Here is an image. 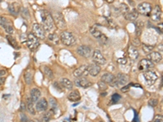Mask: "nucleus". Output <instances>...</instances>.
Segmentation results:
<instances>
[{
	"label": "nucleus",
	"mask_w": 163,
	"mask_h": 122,
	"mask_svg": "<svg viewBox=\"0 0 163 122\" xmlns=\"http://www.w3.org/2000/svg\"><path fill=\"white\" fill-rule=\"evenodd\" d=\"M41 18H42V26L45 31L51 32L54 29V21L52 15L48 11H41Z\"/></svg>",
	"instance_id": "nucleus-1"
},
{
	"label": "nucleus",
	"mask_w": 163,
	"mask_h": 122,
	"mask_svg": "<svg viewBox=\"0 0 163 122\" xmlns=\"http://www.w3.org/2000/svg\"><path fill=\"white\" fill-rule=\"evenodd\" d=\"M60 41L65 46H72L75 43L76 39L73 33L68 31H64L60 34Z\"/></svg>",
	"instance_id": "nucleus-2"
},
{
	"label": "nucleus",
	"mask_w": 163,
	"mask_h": 122,
	"mask_svg": "<svg viewBox=\"0 0 163 122\" xmlns=\"http://www.w3.org/2000/svg\"><path fill=\"white\" fill-rule=\"evenodd\" d=\"M26 44L31 51H35L39 47V40L33 33H29L26 37Z\"/></svg>",
	"instance_id": "nucleus-3"
},
{
	"label": "nucleus",
	"mask_w": 163,
	"mask_h": 122,
	"mask_svg": "<svg viewBox=\"0 0 163 122\" xmlns=\"http://www.w3.org/2000/svg\"><path fill=\"white\" fill-rule=\"evenodd\" d=\"M152 6L150 3H140L138 7H137V11L138 13L141 14L143 16H150V13H151V11H152Z\"/></svg>",
	"instance_id": "nucleus-4"
},
{
	"label": "nucleus",
	"mask_w": 163,
	"mask_h": 122,
	"mask_svg": "<svg viewBox=\"0 0 163 122\" xmlns=\"http://www.w3.org/2000/svg\"><path fill=\"white\" fill-rule=\"evenodd\" d=\"M52 19L54 21V24H56V25L59 28V29H64L66 26V23L64 19L63 15L59 12V11H55L52 14Z\"/></svg>",
	"instance_id": "nucleus-5"
},
{
	"label": "nucleus",
	"mask_w": 163,
	"mask_h": 122,
	"mask_svg": "<svg viewBox=\"0 0 163 122\" xmlns=\"http://www.w3.org/2000/svg\"><path fill=\"white\" fill-rule=\"evenodd\" d=\"M143 76H144V79L146 81V83L149 85H153L158 78V75L156 74V73L152 71V70L145 71V72L143 73Z\"/></svg>",
	"instance_id": "nucleus-6"
},
{
	"label": "nucleus",
	"mask_w": 163,
	"mask_h": 122,
	"mask_svg": "<svg viewBox=\"0 0 163 122\" xmlns=\"http://www.w3.org/2000/svg\"><path fill=\"white\" fill-rule=\"evenodd\" d=\"M33 34L40 39H44L46 37V31L41 25L35 23L33 25Z\"/></svg>",
	"instance_id": "nucleus-7"
},
{
	"label": "nucleus",
	"mask_w": 163,
	"mask_h": 122,
	"mask_svg": "<svg viewBox=\"0 0 163 122\" xmlns=\"http://www.w3.org/2000/svg\"><path fill=\"white\" fill-rule=\"evenodd\" d=\"M153 67H154V64L148 59H143L142 60H140V62L139 63V69L140 71L145 72V71L152 69Z\"/></svg>",
	"instance_id": "nucleus-8"
},
{
	"label": "nucleus",
	"mask_w": 163,
	"mask_h": 122,
	"mask_svg": "<svg viewBox=\"0 0 163 122\" xmlns=\"http://www.w3.org/2000/svg\"><path fill=\"white\" fill-rule=\"evenodd\" d=\"M93 61L95 62V64L98 65H104L106 64V59L104 57V55L100 52V51L96 50L94 51L93 55H92Z\"/></svg>",
	"instance_id": "nucleus-9"
},
{
	"label": "nucleus",
	"mask_w": 163,
	"mask_h": 122,
	"mask_svg": "<svg viewBox=\"0 0 163 122\" xmlns=\"http://www.w3.org/2000/svg\"><path fill=\"white\" fill-rule=\"evenodd\" d=\"M10 22L6 17L0 16V25H2L5 29V31L8 34H11L13 33V26L11 25Z\"/></svg>",
	"instance_id": "nucleus-10"
},
{
	"label": "nucleus",
	"mask_w": 163,
	"mask_h": 122,
	"mask_svg": "<svg viewBox=\"0 0 163 122\" xmlns=\"http://www.w3.org/2000/svg\"><path fill=\"white\" fill-rule=\"evenodd\" d=\"M88 74H89V73H88V66L87 65H82L74 72V76L77 78L83 77H86V76H87Z\"/></svg>",
	"instance_id": "nucleus-11"
},
{
	"label": "nucleus",
	"mask_w": 163,
	"mask_h": 122,
	"mask_svg": "<svg viewBox=\"0 0 163 122\" xmlns=\"http://www.w3.org/2000/svg\"><path fill=\"white\" fill-rule=\"evenodd\" d=\"M150 17H151V20L154 22H158L161 20L162 18V10H161V7L160 6H156L153 10L152 9L151 13H150Z\"/></svg>",
	"instance_id": "nucleus-12"
},
{
	"label": "nucleus",
	"mask_w": 163,
	"mask_h": 122,
	"mask_svg": "<svg viewBox=\"0 0 163 122\" xmlns=\"http://www.w3.org/2000/svg\"><path fill=\"white\" fill-rule=\"evenodd\" d=\"M48 107V103L46 100V99L42 98L41 99H38L36 102V105H35V110L38 112H42L45 111Z\"/></svg>",
	"instance_id": "nucleus-13"
},
{
	"label": "nucleus",
	"mask_w": 163,
	"mask_h": 122,
	"mask_svg": "<svg viewBox=\"0 0 163 122\" xmlns=\"http://www.w3.org/2000/svg\"><path fill=\"white\" fill-rule=\"evenodd\" d=\"M116 83H117V86L120 87L122 85H125L127 84L128 81H129V77L128 76L124 73H118L117 77H115Z\"/></svg>",
	"instance_id": "nucleus-14"
},
{
	"label": "nucleus",
	"mask_w": 163,
	"mask_h": 122,
	"mask_svg": "<svg viewBox=\"0 0 163 122\" xmlns=\"http://www.w3.org/2000/svg\"><path fill=\"white\" fill-rule=\"evenodd\" d=\"M75 85H78L79 87H83V88H88L92 85V83L87 78H86L85 77H78L75 80Z\"/></svg>",
	"instance_id": "nucleus-15"
},
{
	"label": "nucleus",
	"mask_w": 163,
	"mask_h": 122,
	"mask_svg": "<svg viewBox=\"0 0 163 122\" xmlns=\"http://www.w3.org/2000/svg\"><path fill=\"white\" fill-rule=\"evenodd\" d=\"M78 53L83 57L89 58L91 56V48L89 47L83 45V46H80L78 48Z\"/></svg>",
	"instance_id": "nucleus-16"
},
{
	"label": "nucleus",
	"mask_w": 163,
	"mask_h": 122,
	"mask_svg": "<svg viewBox=\"0 0 163 122\" xmlns=\"http://www.w3.org/2000/svg\"><path fill=\"white\" fill-rule=\"evenodd\" d=\"M148 59H149L151 62L154 63H159L160 61H162V54L159 53L158 51H152L151 53L148 55Z\"/></svg>",
	"instance_id": "nucleus-17"
},
{
	"label": "nucleus",
	"mask_w": 163,
	"mask_h": 122,
	"mask_svg": "<svg viewBox=\"0 0 163 122\" xmlns=\"http://www.w3.org/2000/svg\"><path fill=\"white\" fill-rule=\"evenodd\" d=\"M100 65L96 64H90L88 66V73L92 77H96L97 75L100 73Z\"/></svg>",
	"instance_id": "nucleus-18"
},
{
	"label": "nucleus",
	"mask_w": 163,
	"mask_h": 122,
	"mask_svg": "<svg viewBox=\"0 0 163 122\" xmlns=\"http://www.w3.org/2000/svg\"><path fill=\"white\" fill-rule=\"evenodd\" d=\"M124 16H125V18H126L127 21H135L137 18H138L139 13H138L136 9H132L131 11H129L128 12H126Z\"/></svg>",
	"instance_id": "nucleus-19"
},
{
	"label": "nucleus",
	"mask_w": 163,
	"mask_h": 122,
	"mask_svg": "<svg viewBox=\"0 0 163 122\" xmlns=\"http://www.w3.org/2000/svg\"><path fill=\"white\" fill-rule=\"evenodd\" d=\"M127 54H128L129 58L132 60H135L139 57V51H137V49L135 47H130L128 48Z\"/></svg>",
	"instance_id": "nucleus-20"
},
{
	"label": "nucleus",
	"mask_w": 163,
	"mask_h": 122,
	"mask_svg": "<svg viewBox=\"0 0 163 122\" xmlns=\"http://www.w3.org/2000/svg\"><path fill=\"white\" fill-rule=\"evenodd\" d=\"M40 96H41V91L38 90V88H34V89H33L31 90V92H30V99L34 103H36L39 99Z\"/></svg>",
	"instance_id": "nucleus-21"
},
{
	"label": "nucleus",
	"mask_w": 163,
	"mask_h": 122,
	"mask_svg": "<svg viewBox=\"0 0 163 122\" xmlns=\"http://www.w3.org/2000/svg\"><path fill=\"white\" fill-rule=\"evenodd\" d=\"M8 10L10 11L11 14H12L13 16H17V15L19 14V12H20L21 8H20V6L18 5V4H16V3H11V4H10L9 7H8Z\"/></svg>",
	"instance_id": "nucleus-22"
},
{
	"label": "nucleus",
	"mask_w": 163,
	"mask_h": 122,
	"mask_svg": "<svg viewBox=\"0 0 163 122\" xmlns=\"http://www.w3.org/2000/svg\"><path fill=\"white\" fill-rule=\"evenodd\" d=\"M68 99L70 101L72 102H77V101L80 100L81 99V96H80V94L78 90H74L72 91L68 96Z\"/></svg>",
	"instance_id": "nucleus-23"
},
{
	"label": "nucleus",
	"mask_w": 163,
	"mask_h": 122,
	"mask_svg": "<svg viewBox=\"0 0 163 122\" xmlns=\"http://www.w3.org/2000/svg\"><path fill=\"white\" fill-rule=\"evenodd\" d=\"M114 76L111 73H105L101 77V81H104L106 84H110L111 82L113 81V80L114 79Z\"/></svg>",
	"instance_id": "nucleus-24"
},
{
	"label": "nucleus",
	"mask_w": 163,
	"mask_h": 122,
	"mask_svg": "<svg viewBox=\"0 0 163 122\" xmlns=\"http://www.w3.org/2000/svg\"><path fill=\"white\" fill-rule=\"evenodd\" d=\"M34 103H34L31 100V99H28V101H27V109H28V111H30V113H31L32 115H34L36 113Z\"/></svg>",
	"instance_id": "nucleus-25"
},
{
	"label": "nucleus",
	"mask_w": 163,
	"mask_h": 122,
	"mask_svg": "<svg viewBox=\"0 0 163 122\" xmlns=\"http://www.w3.org/2000/svg\"><path fill=\"white\" fill-rule=\"evenodd\" d=\"M61 85H63V87L68 89V90H72L73 89V82L68 78H63L60 81Z\"/></svg>",
	"instance_id": "nucleus-26"
},
{
	"label": "nucleus",
	"mask_w": 163,
	"mask_h": 122,
	"mask_svg": "<svg viewBox=\"0 0 163 122\" xmlns=\"http://www.w3.org/2000/svg\"><path fill=\"white\" fill-rule=\"evenodd\" d=\"M143 28H144V23L141 21L135 22V34L137 37H139L142 33Z\"/></svg>",
	"instance_id": "nucleus-27"
},
{
	"label": "nucleus",
	"mask_w": 163,
	"mask_h": 122,
	"mask_svg": "<svg viewBox=\"0 0 163 122\" xmlns=\"http://www.w3.org/2000/svg\"><path fill=\"white\" fill-rule=\"evenodd\" d=\"M52 116H53V110H51V111H49L48 112H47V113H45V114H44V115L41 117L40 121L49 122L50 121V120L52 118Z\"/></svg>",
	"instance_id": "nucleus-28"
},
{
	"label": "nucleus",
	"mask_w": 163,
	"mask_h": 122,
	"mask_svg": "<svg viewBox=\"0 0 163 122\" xmlns=\"http://www.w3.org/2000/svg\"><path fill=\"white\" fill-rule=\"evenodd\" d=\"M7 41H8V43H9L11 46L14 48V49H19V46H18V44L16 43V39H15L14 37H12L10 34H9V35L7 36Z\"/></svg>",
	"instance_id": "nucleus-29"
},
{
	"label": "nucleus",
	"mask_w": 163,
	"mask_h": 122,
	"mask_svg": "<svg viewBox=\"0 0 163 122\" xmlns=\"http://www.w3.org/2000/svg\"><path fill=\"white\" fill-rule=\"evenodd\" d=\"M117 11H119L120 13L125 15L126 12L129 11V7L125 4V3H121L120 5L117 7Z\"/></svg>",
	"instance_id": "nucleus-30"
},
{
	"label": "nucleus",
	"mask_w": 163,
	"mask_h": 122,
	"mask_svg": "<svg viewBox=\"0 0 163 122\" xmlns=\"http://www.w3.org/2000/svg\"><path fill=\"white\" fill-rule=\"evenodd\" d=\"M91 34L95 37H96V38H100V37L103 36L102 33L100 32L98 29H96L95 27L91 28Z\"/></svg>",
	"instance_id": "nucleus-31"
},
{
	"label": "nucleus",
	"mask_w": 163,
	"mask_h": 122,
	"mask_svg": "<svg viewBox=\"0 0 163 122\" xmlns=\"http://www.w3.org/2000/svg\"><path fill=\"white\" fill-rule=\"evenodd\" d=\"M19 13H21V17L24 18V19H25V20L30 19V12L28 11V9H27V8H25V7H24V8H21Z\"/></svg>",
	"instance_id": "nucleus-32"
},
{
	"label": "nucleus",
	"mask_w": 163,
	"mask_h": 122,
	"mask_svg": "<svg viewBox=\"0 0 163 122\" xmlns=\"http://www.w3.org/2000/svg\"><path fill=\"white\" fill-rule=\"evenodd\" d=\"M142 49L144 51V52L146 54L151 53L154 49V47L153 46H151V45H146V44H143L142 45Z\"/></svg>",
	"instance_id": "nucleus-33"
},
{
	"label": "nucleus",
	"mask_w": 163,
	"mask_h": 122,
	"mask_svg": "<svg viewBox=\"0 0 163 122\" xmlns=\"http://www.w3.org/2000/svg\"><path fill=\"white\" fill-rule=\"evenodd\" d=\"M43 72H44V73H45V75H46L48 77H49V78H53L54 74H53L52 70L50 69V68H48L47 66L43 67Z\"/></svg>",
	"instance_id": "nucleus-34"
},
{
	"label": "nucleus",
	"mask_w": 163,
	"mask_h": 122,
	"mask_svg": "<svg viewBox=\"0 0 163 122\" xmlns=\"http://www.w3.org/2000/svg\"><path fill=\"white\" fill-rule=\"evenodd\" d=\"M25 81L27 85H30L31 84L32 81H33V75H32L31 73L27 72L25 74Z\"/></svg>",
	"instance_id": "nucleus-35"
},
{
	"label": "nucleus",
	"mask_w": 163,
	"mask_h": 122,
	"mask_svg": "<svg viewBox=\"0 0 163 122\" xmlns=\"http://www.w3.org/2000/svg\"><path fill=\"white\" fill-rule=\"evenodd\" d=\"M98 86H99V89L101 91H104V90H107V88H108V85L106 83H105L104 81H100L98 82Z\"/></svg>",
	"instance_id": "nucleus-36"
},
{
	"label": "nucleus",
	"mask_w": 163,
	"mask_h": 122,
	"mask_svg": "<svg viewBox=\"0 0 163 122\" xmlns=\"http://www.w3.org/2000/svg\"><path fill=\"white\" fill-rule=\"evenodd\" d=\"M158 104V99H151L150 100L148 101V105L152 107H155Z\"/></svg>",
	"instance_id": "nucleus-37"
},
{
	"label": "nucleus",
	"mask_w": 163,
	"mask_h": 122,
	"mask_svg": "<svg viewBox=\"0 0 163 122\" xmlns=\"http://www.w3.org/2000/svg\"><path fill=\"white\" fill-rule=\"evenodd\" d=\"M49 39H50L52 42H53L54 43H56V44H57L58 41H59V38H58V37L56 36V34H50V35H49Z\"/></svg>",
	"instance_id": "nucleus-38"
},
{
	"label": "nucleus",
	"mask_w": 163,
	"mask_h": 122,
	"mask_svg": "<svg viewBox=\"0 0 163 122\" xmlns=\"http://www.w3.org/2000/svg\"><path fill=\"white\" fill-rule=\"evenodd\" d=\"M152 122H163V117L162 115H156Z\"/></svg>",
	"instance_id": "nucleus-39"
},
{
	"label": "nucleus",
	"mask_w": 163,
	"mask_h": 122,
	"mask_svg": "<svg viewBox=\"0 0 163 122\" xmlns=\"http://www.w3.org/2000/svg\"><path fill=\"white\" fill-rule=\"evenodd\" d=\"M132 44L134 45V47H139L140 46V40L139 39V37H135L132 39Z\"/></svg>",
	"instance_id": "nucleus-40"
},
{
	"label": "nucleus",
	"mask_w": 163,
	"mask_h": 122,
	"mask_svg": "<svg viewBox=\"0 0 163 122\" xmlns=\"http://www.w3.org/2000/svg\"><path fill=\"white\" fill-rule=\"evenodd\" d=\"M120 99H121V96L119 95L118 94H114V95H113V97H112V100L113 101L114 103H117Z\"/></svg>",
	"instance_id": "nucleus-41"
},
{
	"label": "nucleus",
	"mask_w": 163,
	"mask_h": 122,
	"mask_svg": "<svg viewBox=\"0 0 163 122\" xmlns=\"http://www.w3.org/2000/svg\"><path fill=\"white\" fill-rule=\"evenodd\" d=\"M50 103H51V105H52V107L53 110H54V109H56V106H57L56 101L53 98H52V99H51V100H50Z\"/></svg>",
	"instance_id": "nucleus-42"
},
{
	"label": "nucleus",
	"mask_w": 163,
	"mask_h": 122,
	"mask_svg": "<svg viewBox=\"0 0 163 122\" xmlns=\"http://www.w3.org/2000/svg\"><path fill=\"white\" fill-rule=\"evenodd\" d=\"M21 122H30L28 120V117L25 115V114H21Z\"/></svg>",
	"instance_id": "nucleus-43"
},
{
	"label": "nucleus",
	"mask_w": 163,
	"mask_h": 122,
	"mask_svg": "<svg viewBox=\"0 0 163 122\" xmlns=\"http://www.w3.org/2000/svg\"><path fill=\"white\" fill-rule=\"evenodd\" d=\"M129 90H130V85H125V86L121 87V89L122 92H127V91H129Z\"/></svg>",
	"instance_id": "nucleus-44"
},
{
	"label": "nucleus",
	"mask_w": 163,
	"mask_h": 122,
	"mask_svg": "<svg viewBox=\"0 0 163 122\" xmlns=\"http://www.w3.org/2000/svg\"><path fill=\"white\" fill-rule=\"evenodd\" d=\"M117 62H118V63H120V64H126V59H125V58L119 59H117Z\"/></svg>",
	"instance_id": "nucleus-45"
},
{
	"label": "nucleus",
	"mask_w": 163,
	"mask_h": 122,
	"mask_svg": "<svg viewBox=\"0 0 163 122\" xmlns=\"http://www.w3.org/2000/svg\"><path fill=\"white\" fill-rule=\"evenodd\" d=\"M21 111H25V104L22 103L21 105Z\"/></svg>",
	"instance_id": "nucleus-46"
},
{
	"label": "nucleus",
	"mask_w": 163,
	"mask_h": 122,
	"mask_svg": "<svg viewBox=\"0 0 163 122\" xmlns=\"http://www.w3.org/2000/svg\"><path fill=\"white\" fill-rule=\"evenodd\" d=\"M5 81V78H3V77H0V85H2Z\"/></svg>",
	"instance_id": "nucleus-47"
},
{
	"label": "nucleus",
	"mask_w": 163,
	"mask_h": 122,
	"mask_svg": "<svg viewBox=\"0 0 163 122\" xmlns=\"http://www.w3.org/2000/svg\"><path fill=\"white\" fill-rule=\"evenodd\" d=\"M6 74L5 70H0V77H3Z\"/></svg>",
	"instance_id": "nucleus-48"
},
{
	"label": "nucleus",
	"mask_w": 163,
	"mask_h": 122,
	"mask_svg": "<svg viewBox=\"0 0 163 122\" xmlns=\"http://www.w3.org/2000/svg\"><path fill=\"white\" fill-rule=\"evenodd\" d=\"M113 1H114V0H106V2H107V3H112Z\"/></svg>",
	"instance_id": "nucleus-49"
},
{
	"label": "nucleus",
	"mask_w": 163,
	"mask_h": 122,
	"mask_svg": "<svg viewBox=\"0 0 163 122\" xmlns=\"http://www.w3.org/2000/svg\"><path fill=\"white\" fill-rule=\"evenodd\" d=\"M30 122H41V121H38V120H31Z\"/></svg>",
	"instance_id": "nucleus-50"
},
{
	"label": "nucleus",
	"mask_w": 163,
	"mask_h": 122,
	"mask_svg": "<svg viewBox=\"0 0 163 122\" xmlns=\"http://www.w3.org/2000/svg\"><path fill=\"white\" fill-rule=\"evenodd\" d=\"M1 2H2V0H0V3H1Z\"/></svg>",
	"instance_id": "nucleus-51"
}]
</instances>
